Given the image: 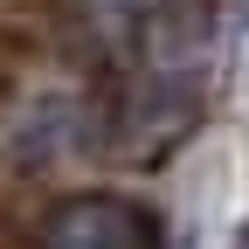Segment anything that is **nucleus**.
Returning a JSON list of instances; mask_svg holds the SVG:
<instances>
[{"label":"nucleus","instance_id":"1","mask_svg":"<svg viewBox=\"0 0 249 249\" xmlns=\"http://www.w3.org/2000/svg\"><path fill=\"white\" fill-rule=\"evenodd\" d=\"M42 249H160V222L124 194H76L42 222Z\"/></svg>","mask_w":249,"mask_h":249},{"label":"nucleus","instance_id":"2","mask_svg":"<svg viewBox=\"0 0 249 249\" xmlns=\"http://www.w3.org/2000/svg\"><path fill=\"white\" fill-rule=\"evenodd\" d=\"M229 249H249V214L235 222V235H229Z\"/></svg>","mask_w":249,"mask_h":249}]
</instances>
